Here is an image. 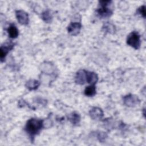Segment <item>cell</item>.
Instances as JSON below:
<instances>
[{
    "instance_id": "8",
    "label": "cell",
    "mask_w": 146,
    "mask_h": 146,
    "mask_svg": "<svg viewBox=\"0 0 146 146\" xmlns=\"http://www.w3.org/2000/svg\"><path fill=\"white\" fill-rule=\"evenodd\" d=\"M89 115L92 119L99 120L103 118L104 113L102 108L98 107H94L90 110Z\"/></svg>"
},
{
    "instance_id": "2",
    "label": "cell",
    "mask_w": 146,
    "mask_h": 146,
    "mask_svg": "<svg viewBox=\"0 0 146 146\" xmlns=\"http://www.w3.org/2000/svg\"><path fill=\"white\" fill-rule=\"evenodd\" d=\"M111 1H100L99 6L96 10L98 15L101 18L111 17L113 14V8Z\"/></svg>"
},
{
    "instance_id": "14",
    "label": "cell",
    "mask_w": 146,
    "mask_h": 146,
    "mask_svg": "<svg viewBox=\"0 0 146 146\" xmlns=\"http://www.w3.org/2000/svg\"><path fill=\"white\" fill-rule=\"evenodd\" d=\"M40 82L35 79H30L26 82L25 87L29 91H34L36 90L40 86Z\"/></svg>"
},
{
    "instance_id": "18",
    "label": "cell",
    "mask_w": 146,
    "mask_h": 146,
    "mask_svg": "<svg viewBox=\"0 0 146 146\" xmlns=\"http://www.w3.org/2000/svg\"><path fill=\"white\" fill-rule=\"evenodd\" d=\"M96 136L97 139L100 142H104L107 138V135L106 133L102 131H98L96 132Z\"/></svg>"
},
{
    "instance_id": "5",
    "label": "cell",
    "mask_w": 146,
    "mask_h": 146,
    "mask_svg": "<svg viewBox=\"0 0 146 146\" xmlns=\"http://www.w3.org/2000/svg\"><path fill=\"white\" fill-rule=\"evenodd\" d=\"M15 44L12 42H7L2 44L0 48V58L1 62L5 60L7 54L13 49Z\"/></svg>"
},
{
    "instance_id": "1",
    "label": "cell",
    "mask_w": 146,
    "mask_h": 146,
    "mask_svg": "<svg viewBox=\"0 0 146 146\" xmlns=\"http://www.w3.org/2000/svg\"><path fill=\"white\" fill-rule=\"evenodd\" d=\"M44 127L43 120L31 118L27 120L25 127V131L28 134L31 141H33L35 136L38 135Z\"/></svg>"
},
{
    "instance_id": "6",
    "label": "cell",
    "mask_w": 146,
    "mask_h": 146,
    "mask_svg": "<svg viewBox=\"0 0 146 146\" xmlns=\"http://www.w3.org/2000/svg\"><path fill=\"white\" fill-rule=\"evenodd\" d=\"M15 16L18 22L22 25H27L29 22V15L26 11L22 10L15 11Z\"/></svg>"
},
{
    "instance_id": "15",
    "label": "cell",
    "mask_w": 146,
    "mask_h": 146,
    "mask_svg": "<svg viewBox=\"0 0 146 146\" xmlns=\"http://www.w3.org/2000/svg\"><path fill=\"white\" fill-rule=\"evenodd\" d=\"M102 31L108 34H114L116 31L115 26L111 22H105L102 26Z\"/></svg>"
},
{
    "instance_id": "17",
    "label": "cell",
    "mask_w": 146,
    "mask_h": 146,
    "mask_svg": "<svg viewBox=\"0 0 146 146\" xmlns=\"http://www.w3.org/2000/svg\"><path fill=\"white\" fill-rule=\"evenodd\" d=\"M96 89L95 84H90V86L86 87L84 93L86 96H94L96 94Z\"/></svg>"
},
{
    "instance_id": "9",
    "label": "cell",
    "mask_w": 146,
    "mask_h": 146,
    "mask_svg": "<svg viewBox=\"0 0 146 146\" xmlns=\"http://www.w3.org/2000/svg\"><path fill=\"white\" fill-rule=\"evenodd\" d=\"M75 82L79 85L84 84L86 83V70H79L76 73Z\"/></svg>"
},
{
    "instance_id": "16",
    "label": "cell",
    "mask_w": 146,
    "mask_h": 146,
    "mask_svg": "<svg viewBox=\"0 0 146 146\" xmlns=\"http://www.w3.org/2000/svg\"><path fill=\"white\" fill-rule=\"evenodd\" d=\"M41 18L42 20L47 23H51L53 19L52 15L49 10H46L44 11L41 14Z\"/></svg>"
},
{
    "instance_id": "7",
    "label": "cell",
    "mask_w": 146,
    "mask_h": 146,
    "mask_svg": "<svg viewBox=\"0 0 146 146\" xmlns=\"http://www.w3.org/2000/svg\"><path fill=\"white\" fill-rule=\"evenodd\" d=\"M82 29V24L78 22H73L70 23L67 27L68 33L73 36H76L79 34Z\"/></svg>"
},
{
    "instance_id": "11",
    "label": "cell",
    "mask_w": 146,
    "mask_h": 146,
    "mask_svg": "<svg viewBox=\"0 0 146 146\" xmlns=\"http://www.w3.org/2000/svg\"><path fill=\"white\" fill-rule=\"evenodd\" d=\"M41 71L43 72H44L45 74H53L54 72H55V66L53 64H52L50 62H46L44 63H43L41 64Z\"/></svg>"
},
{
    "instance_id": "13",
    "label": "cell",
    "mask_w": 146,
    "mask_h": 146,
    "mask_svg": "<svg viewBox=\"0 0 146 146\" xmlns=\"http://www.w3.org/2000/svg\"><path fill=\"white\" fill-rule=\"evenodd\" d=\"M9 36L10 38H17L19 35V30L14 24H10L7 29Z\"/></svg>"
},
{
    "instance_id": "12",
    "label": "cell",
    "mask_w": 146,
    "mask_h": 146,
    "mask_svg": "<svg viewBox=\"0 0 146 146\" xmlns=\"http://www.w3.org/2000/svg\"><path fill=\"white\" fill-rule=\"evenodd\" d=\"M98 81V75L92 71H86V82L90 84H95Z\"/></svg>"
},
{
    "instance_id": "4",
    "label": "cell",
    "mask_w": 146,
    "mask_h": 146,
    "mask_svg": "<svg viewBox=\"0 0 146 146\" xmlns=\"http://www.w3.org/2000/svg\"><path fill=\"white\" fill-rule=\"evenodd\" d=\"M123 100L124 104L128 107H135L140 103V100L138 96L131 94L125 95L123 98Z\"/></svg>"
},
{
    "instance_id": "10",
    "label": "cell",
    "mask_w": 146,
    "mask_h": 146,
    "mask_svg": "<svg viewBox=\"0 0 146 146\" xmlns=\"http://www.w3.org/2000/svg\"><path fill=\"white\" fill-rule=\"evenodd\" d=\"M67 119L74 125H78L80 122L81 116L78 112L74 111L67 116Z\"/></svg>"
},
{
    "instance_id": "3",
    "label": "cell",
    "mask_w": 146,
    "mask_h": 146,
    "mask_svg": "<svg viewBox=\"0 0 146 146\" xmlns=\"http://www.w3.org/2000/svg\"><path fill=\"white\" fill-rule=\"evenodd\" d=\"M140 35L137 31H132L127 38V44L135 50L139 49L141 46Z\"/></svg>"
},
{
    "instance_id": "20",
    "label": "cell",
    "mask_w": 146,
    "mask_h": 146,
    "mask_svg": "<svg viewBox=\"0 0 146 146\" xmlns=\"http://www.w3.org/2000/svg\"><path fill=\"white\" fill-rule=\"evenodd\" d=\"M36 102L40 104H42L43 106H45L47 104V100L45 99H43L42 98H36Z\"/></svg>"
},
{
    "instance_id": "19",
    "label": "cell",
    "mask_w": 146,
    "mask_h": 146,
    "mask_svg": "<svg viewBox=\"0 0 146 146\" xmlns=\"http://www.w3.org/2000/svg\"><path fill=\"white\" fill-rule=\"evenodd\" d=\"M136 12L138 14L141 15L144 18H145V15H146V14H145V6L143 5V6H141L140 7H139L137 9Z\"/></svg>"
}]
</instances>
